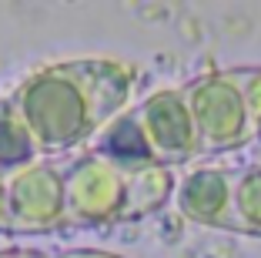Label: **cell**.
<instances>
[{"label": "cell", "instance_id": "cell-5", "mask_svg": "<svg viewBox=\"0 0 261 258\" xmlns=\"http://www.w3.org/2000/svg\"><path fill=\"white\" fill-rule=\"evenodd\" d=\"M134 118L141 124L147 148L154 154V165H198L201 161V141L194 128L191 107L181 91H158L147 101L134 107Z\"/></svg>", "mask_w": 261, "mask_h": 258}, {"label": "cell", "instance_id": "cell-7", "mask_svg": "<svg viewBox=\"0 0 261 258\" xmlns=\"http://www.w3.org/2000/svg\"><path fill=\"white\" fill-rule=\"evenodd\" d=\"M94 154L114 161V165H121V168H151L154 165V154H151V148H147L144 134H141L134 107L117 114L114 121L94 137Z\"/></svg>", "mask_w": 261, "mask_h": 258}, {"label": "cell", "instance_id": "cell-4", "mask_svg": "<svg viewBox=\"0 0 261 258\" xmlns=\"http://www.w3.org/2000/svg\"><path fill=\"white\" fill-rule=\"evenodd\" d=\"M70 158H40L34 165L0 175V231H50L67 225L64 178Z\"/></svg>", "mask_w": 261, "mask_h": 258}, {"label": "cell", "instance_id": "cell-12", "mask_svg": "<svg viewBox=\"0 0 261 258\" xmlns=\"http://www.w3.org/2000/svg\"><path fill=\"white\" fill-rule=\"evenodd\" d=\"M0 258H50L44 251H31V248H14V251H0Z\"/></svg>", "mask_w": 261, "mask_h": 258}, {"label": "cell", "instance_id": "cell-11", "mask_svg": "<svg viewBox=\"0 0 261 258\" xmlns=\"http://www.w3.org/2000/svg\"><path fill=\"white\" fill-rule=\"evenodd\" d=\"M57 258H121V255H111V251H97V248H74V251H64Z\"/></svg>", "mask_w": 261, "mask_h": 258}, {"label": "cell", "instance_id": "cell-10", "mask_svg": "<svg viewBox=\"0 0 261 258\" xmlns=\"http://www.w3.org/2000/svg\"><path fill=\"white\" fill-rule=\"evenodd\" d=\"M241 81H245V101H248V114H251L254 141H261V67L241 71Z\"/></svg>", "mask_w": 261, "mask_h": 258}, {"label": "cell", "instance_id": "cell-1", "mask_svg": "<svg viewBox=\"0 0 261 258\" xmlns=\"http://www.w3.org/2000/svg\"><path fill=\"white\" fill-rule=\"evenodd\" d=\"M134 71L108 57L64 61L31 74L10 94V107L34 134L44 158H61L70 148L94 141L127 111Z\"/></svg>", "mask_w": 261, "mask_h": 258}, {"label": "cell", "instance_id": "cell-6", "mask_svg": "<svg viewBox=\"0 0 261 258\" xmlns=\"http://www.w3.org/2000/svg\"><path fill=\"white\" fill-rule=\"evenodd\" d=\"M174 195L185 218L234 231V165L221 161L188 165L185 175L174 181Z\"/></svg>", "mask_w": 261, "mask_h": 258}, {"label": "cell", "instance_id": "cell-3", "mask_svg": "<svg viewBox=\"0 0 261 258\" xmlns=\"http://www.w3.org/2000/svg\"><path fill=\"white\" fill-rule=\"evenodd\" d=\"M181 94H185L191 118H194V128H198L201 161L238 151L248 141H254L241 71L194 77L188 87H181Z\"/></svg>", "mask_w": 261, "mask_h": 258}, {"label": "cell", "instance_id": "cell-8", "mask_svg": "<svg viewBox=\"0 0 261 258\" xmlns=\"http://www.w3.org/2000/svg\"><path fill=\"white\" fill-rule=\"evenodd\" d=\"M40 158L44 151L37 148L27 124L20 121V114L10 107V101H0V175L20 171Z\"/></svg>", "mask_w": 261, "mask_h": 258}, {"label": "cell", "instance_id": "cell-9", "mask_svg": "<svg viewBox=\"0 0 261 258\" xmlns=\"http://www.w3.org/2000/svg\"><path fill=\"white\" fill-rule=\"evenodd\" d=\"M234 231L261 235V161L234 165Z\"/></svg>", "mask_w": 261, "mask_h": 258}, {"label": "cell", "instance_id": "cell-2", "mask_svg": "<svg viewBox=\"0 0 261 258\" xmlns=\"http://www.w3.org/2000/svg\"><path fill=\"white\" fill-rule=\"evenodd\" d=\"M174 195L171 168H121L100 154L70 158L64 178L67 225H104V221L144 218Z\"/></svg>", "mask_w": 261, "mask_h": 258}]
</instances>
